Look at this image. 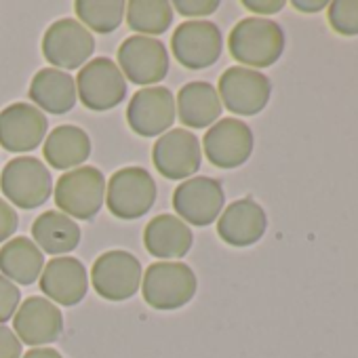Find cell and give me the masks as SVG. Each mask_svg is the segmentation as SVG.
Wrapping results in <instances>:
<instances>
[{"instance_id": "ac0fdd59", "label": "cell", "mask_w": 358, "mask_h": 358, "mask_svg": "<svg viewBox=\"0 0 358 358\" xmlns=\"http://www.w3.org/2000/svg\"><path fill=\"white\" fill-rule=\"evenodd\" d=\"M268 230V215L253 199H241L228 205L217 217L220 238L236 249L251 247L264 238Z\"/></svg>"}, {"instance_id": "7402d4cb", "label": "cell", "mask_w": 358, "mask_h": 358, "mask_svg": "<svg viewBox=\"0 0 358 358\" xmlns=\"http://www.w3.org/2000/svg\"><path fill=\"white\" fill-rule=\"evenodd\" d=\"M30 99L38 110L49 114H68L76 106V83L74 78L57 68H45L36 72L30 83Z\"/></svg>"}, {"instance_id": "3957f363", "label": "cell", "mask_w": 358, "mask_h": 358, "mask_svg": "<svg viewBox=\"0 0 358 358\" xmlns=\"http://www.w3.org/2000/svg\"><path fill=\"white\" fill-rule=\"evenodd\" d=\"M57 209L76 220H93L106 199V179L97 166H78L64 173L53 192Z\"/></svg>"}, {"instance_id": "44dd1931", "label": "cell", "mask_w": 358, "mask_h": 358, "mask_svg": "<svg viewBox=\"0 0 358 358\" xmlns=\"http://www.w3.org/2000/svg\"><path fill=\"white\" fill-rule=\"evenodd\" d=\"M194 243L192 230L177 215H158L143 230V245L158 259H182Z\"/></svg>"}, {"instance_id": "e575fe53", "label": "cell", "mask_w": 358, "mask_h": 358, "mask_svg": "<svg viewBox=\"0 0 358 358\" xmlns=\"http://www.w3.org/2000/svg\"><path fill=\"white\" fill-rule=\"evenodd\" d=\"M24 358H64V356L53 348H32Z\"/></svg>"}, {"instance_id": "d6a6232c", "label": "cell", "mask_w": 358, "mask_h": 358, "mask_svg": "<svg viewBox=\"0 0 358 358\" xmlns=\"http://www.w3.org/2000/svg\"><path fill=\"white\" fill-rule=\"evenodd\" d=\"M285 0H243V7L257 15H274L285 9Z\"/></svg>"}, {"instance_id": "836d02e7", "label": "cell", "mask_w": 358, "mask_h": 358, "mask_svg": "<svg viewBox=\"0 0 358 358\" xmlns=\"http://www.w3.org/2000/svg\"><path fill=\"white\" fill-rule=\"evenodd\" d=\"M293 7L301 13H318L322 9L329 7V3H324V0H293Z\"/></svg>"}, {"instance_id": "d4e9b609", "label": "cell", "mask_w": 358, "mask_h": 358, "mask_svg": "<svg viewBox=\"0 0 358 358\" xmlns=\"http://www.w3.org/2000/svg\"><path fill=\"white\" fill-rule=\"evenodd\" d=\"M32 236L34 245L49 255L64 257L66 253H72L80 243V228L78 224L57 211H47L36 217L32 224Z\"/></svg>"}, {"instance_id": "7a4b0ae2", "label": "cell", "mask_w": 358, "mask_h": 358, "mask_svg": "<svg viewBox=\"0 0 358 358\" xmlns=\"http://www.w3.org/2000/svg\"><path fill=\"white\" fill-rule=\"evenodd\" d=\"M196 274L188 264L158 262L152 264L141 278V293L154 310H179L196 295Z\"/></svg>"}, {"instance_id": "f546056e", "label": "cell", "mask_w": 358, "mask_h": 358, "mask_svg": "<svg viewBox=\"0 0 358 358\" xmlns=\"http://www.w3.org/2000/svg\"><path fill=\"white\" fill-rule=\"evenodd\" d=\"M173 9L184 17H205L220 9V0H175Z\"/></svg>"}, {"instance_id": "9c48e42d", "label": "cell", "mask_w": 358, "mask_h": 358, "mask_svg": "<svg viewBox=\"0 0 358 358\" xmlns=\"http://www.w3.org/2000/svg\"><path fill=\"white\" fill-rule=\"evenodd\" d=\"M95 51L93 34L76 20L53 22L43 36V55L57 70H78L91 62Z\"/></svg>"}, {"instance_id": "5b68a950", "label": "cell", "mask_w": 358, "mask_h": 358, "mask_svg": "<svg viewBox=\"0 0 358 358\" xmlns=\"http://www.w3.org/2000/svg\"><path fill=\"white\" fill-rule=\"evenodd\" d=\"M156 203V184L141 166H124L106 184V205L118 220H139Z\"/></svg>"}, {"instance_id": "277c9868", "label": "cell", "mask_w": 358, "mask_h": 358, "mask_svg": "<svg viewBox=\"0 0 358 358\" xmlns=\"http://www.w3.org/2000/svg\"><path fill=\"white\" fill-rule=\"evenodd\" d=\"M0 190L9 203L30 211L45 205L53 192V179L45 162L34 156H20L5 164L0 175Z\"/></svg>"}, {"instance_id": "4dcf8cb0", "label": "cell", "mask_w": 358, "mask_h": 358, "mask_svg": "<svg viewBox=\"0 0 358 358\" xmlns=\"http://www.w3.org/2000/svg\"><path fill=\"white\" fill-rule=\"evenodd\" d=\"M17 224H20V217H17L15 209L7 201L0 199V243L9 241L15 234Z\"/></svg>"}, {"instance_id": "30bf717a", "label": "cell", "mask_w": 358, "mask_h": 358, "mask_svg": "<svg viewBox=\"0 0 358 358\" xmlns=\"http://www.w3.org/2000/svg\"><path fill=\"white\" fill-rule=\"evenodd\" d=\"M217 95L228 112L236 116H255L268 106L272 97V83L259 70L232 66L222 74Z\"/></svg>"}, {"instance_id": "1f68e13d", "label": "cell", "mask_w": 358, "mask_h": 358, "mask_svg": "<svg viewBox=\"0 0 358 358\" xmlns=\"http://www.w3.org/2000/svg\"><path fill=\"white\" fill-rule=\"evenodd\" d=\"M0 358H22V341L5 324H0Z\"/></svg>"}, {"instance_id": "4fadbf2b", "label": "cell", "mask_w": 358, "mask_h": 358, "mask_svg": "<svg viewBox=\"0 0 358 358\" xmlns=\"http://www.w3.org/2000/svg\"><path fill=\"white\" fill-rule=\"evenodd\" d=\"M91 282L99 297L124 301L141 287V264L129 251H108L91 268Z\"/></svg>"}, {"instance_id": "5bb4252c", "label": "cell", "mask_w": 358, "mask_h": 358, "mask_svg": "<svg viewBox=\"0 0 358 358\" xmlns=\"http://www.w3.org/2000/svg\"><path fill=\"white\" fill-rule=\"evenodd\" d=\"M205 156L220 169H236L245 164L255 145L253 131L238 118H222L205 133Z\"/></svg>"}, {"instance_id": "6da1fadb", "label": "cell", "mask_w": 358, "mask_h": 358, "mask_svg": "<svg viewBox=\"0 0 358 358\" xmlns=\"http://www.w3.org/2000/svg\"><path fill=\"white\" fill-rule=\"evenodd\" d=\"M228 49L243 68H270L285 53V30L266 17L241 20L230 32Z\"/></svg>"}, {"instance_id": "4316f807", "label": "cell", "mask_w": 358, "mask_h": 358, "mask_svg": "<svg viewBox=\"0 0 358 358\" xmlns=\"http://www.w3.org/2000/svg\"><path fill=\"white\" fill-rule=\"evenodd\" d=\"M127 3L122 0H76L74 11L80 24L87 30H95L99 34H110L120 28L124 20Z\"/></svg>"}, {"instance_id": "8992f818", "label": "cell", "mask_w": 358, "mask_h": 358, "mask_svg": "<svg viewBox=\"0 0 358 358\" xmlns=\"http://www.w3.org/2000/svg\"><path fill=\"white\" fill-rule=\"evenodd\" d=\"M74 83L76 95L91 112H108L120 106L127 97V80L120 68L108 57H97L85 64Z\"/></svg>"}, {"instance_id": "83f0119b", "label": "cell", "mask_w": 358, "mask_h": 358, "mask_svg": "<svg viewBox=\"0 0 358 358\" xmlns=\"http://www.w3.org/2000/svg\"><path fill=\"white\" fill-rule=\"evenodd\" d=\"M329 26L341 36H358V0H335L327 7Z\"/></svg>"}, {"instance_id": "2e32d148", "label": "cell", "mask_w": 358, "mask_h": 358, "mask_svg": "<svg viewBox=\"0 0 358 358\" xmlns=\"http://www.w3.org/2000/svg\"><path fill=\"white\" fill-rule=\"evenodd\" d=\"M13 331L22 343L32 348L53 343L64 331L62 310L47 297H26L13 316Z\"/></svg>"}, {"instance_id": "ffe728a7", "label": "cell", "mask_w": 358, "mask_h": 358, "mask_svg": "<svg viewBox=\"0 0 358 358\" xmlns=\"http://www.w3.org/2000/svg\"><path fill=\"white\" fill-rule=\"evenodd\" d=\"M175 112L188 129H209L222 116V99L211 83L194 80L179 89Z\"/></svg>"}, {"instance_id": "7c38bea8", "label": "cell", "mask_w": 358, "mask_h": 358, "mask_svg": "<svg viewBox=\"0 0 358 358\" xmlns=\"http://www.w3.org/2000/svg\"><path fill=\"white\" fill-rule=\"evenodd\" d=\"M124 76L141 87H156L169 74V51L166 47L150 36H129L118 49V64Z\"/></svg>"}, {"instance_id": "484cf974", "label": "cell", "mask_w": 358, "mask_h": 358, "mask_svg": "<svg viewBox=\"0 0 358 358\" xmlns=\"http://www.w3.org/2000/svg\"><path fill=\"white\" fill-rule=\"evenodd\" d=\"M124 15L133 32L150 38L164 34L173 24V7L166 0H131Z\"/></svg>"}, {"instance_id": "e0dca14e", "label": "cell", "mask_w": 358, "mask_h": 358, "mask_svg": "<svg viewBox=\"0 0 358 358\" xmlns=\"http://www.w3.org/2000/svg\"><path fill=\"white\" fill-rule=\"evenodd\" d=\"M49 129L47 116L30 103H11L0 112V145L7 152L36 150Z\"/></svg>"}, {"instance_id": "603a6c76", "label": "cell", "mask_w": 358, "mask_h": 358, "mask_svg": "<svg viewBox=\"0 0 358 358\" xmlns=\"http://www.w3.org/2000/svg\"><path fill=\"white\" fill-rule=\"evenodd\" d=\"M45 160L57 171H72L83 166L91 156V137L85 129L74 124H62L53 129L43 145Z\"/></svg>"}, {"instance_id": "9a60e30c", "label": "cell", "mask_w": 358, "mask_h": 358, "mask_svg": "<svg viewBox=\"0 0 358 358\" xmlns=\"http://www.w3.org/2000/svg\"><path fill=\"white\" fill-rule=\"evenodd\" d=\"M175 118V99L166 87H145L137 91L127 108V122L141 137L164 135L173 129Z\"/></svg>"}, {"instance_id": "52a82bcc", "label": "cell", "mask_w": 358, "mask_h": 358, "mask_svg": "<svg viewBox=\"0 0 358 358\" xmlns=\"http://www.w3.org/2000/svg\"><path fill=\"white\" fill-rule=\"evenodd\" d=\"M226 192L220 179L190 177L173 192V209L184 224L205 228L211 226L224 211Z\"/></svg>"}, {"instance_id": "8fae6325", "label": "cell", "mask_w": 358, "mask_h": 358, "mask_svg": "<svg viewBox=\"0 0 358 358\" xmlns=\"http://www.w3.org/2000/svg\"><path fill=\"white\" fill-rule=\"evenodd\" d=\"M156 171L171 182L190 179L203 162V148L199 137L188 129H171L160 135L152 148Z\"/></svg>"}, {"instance_id": "f1b7e54d", "label": "cell", "mask_w": 358, "mask_h": 358, "mask_svg": "<svg viewBox=\"0 0 358 358\" xmlns=\"http://www.w3.org/2000/svg\"><path fill=\"white\" fill-rule=\"evenodd\" d=\"M20 299H22L20 287L0 274V324H5L15 316L20 308Z\"/></svg>"}, {"instance_id": "cb8c5ba5", "label": "cell", "mask_w": 358, "mask_h": 358, "mask_svg": "<svg viewBox=\"0 0 358 358\" xmlns=\"http://www.w3.org/2000/svg\"><path fill=\"white\" fill-rule=\"evenodd\" d=\"M45 253L26 236L11 238L0 249V272L15 285H34L45 270Z\"/></svg>"}, {"instance_id": "d6986e66", "label": "cell", "mask_w": 358, "mask_h": 358, "mask_svg": "<svg viewBox=\"0 0 358 358\" xmlns=\"http://www.w3.org/2000/svg\"><path fill=\"white\" fill-rule=\"evenodd\" d=\"M41 291L49 297V301L59 306H76L87 297L89 291V274L80 259L64 255L53 257L45 264L41 274Z\"/></svg>"}, {"instance_id": "ba28073f", "label": "cell", "mask_w": 358, "mask_h": 358, "mask_svg": "<svg viewBox=\"0 0 358 358\" xmlns=\"http://www.w3.org/2000/svg\"><path fill=\"white\" fill-rule=\"evenodd\" d=\"M173 57L188 70H205L220 62L224 51L222 30L213 22L194 20L177 26L171 38Z\"/></svg>"}]
</instances>
